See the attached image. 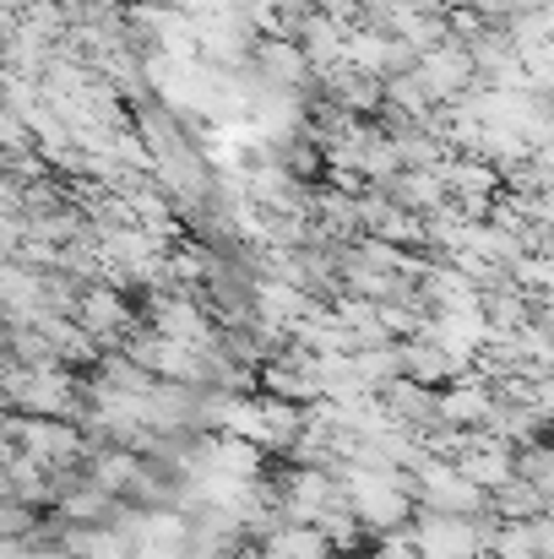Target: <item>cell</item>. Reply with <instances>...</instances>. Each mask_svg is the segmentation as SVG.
Returning <instances> with one entry per match:
<instances>
[{
	"label": "cell",
	"instance_id": "obj_1",
	"mask_svg": "<svg viewBox=\"0 0 554 559\" xmlns=\"http://www.w3.org/2000/svg\"><path fill=\"white\" fill-rule=\"evenodd\" d=\"M408 538H413L419 559H479L484 544H490V527H479L473 516H435V511H424Z\"/></svg>",
	"mask_w": 554,
	"mask_h": 559
},
{
	"label": "cell",
	"instance_id": "obj_2",
	"mask_svg": "<svg viewBox=\"0 0 554 559\" xmlns=\"http://www.w3.org/2000/svg\"><path fill=\"white\" fill-rule=\"evenodd\" d=\"M250 66H256V76H261L267 87H278V93H299V87L316 76V66L305 60V49H299L294 38H256Z\"/></svg>",
	"mask_w": 554,
	"mask_h": 559
},
{
	"label": "cell",
	"instance_id": "obj_3",
	"mask_svg": "<svg viewBox=\"0 0 554 559\" xmlns=\"http://www.w3.org/2000/svg\"><path fill=\"white\" fill-rule=\"evenodd\" d=\"M544 506H550V500H544L528 478H511L506 489L490 495V516H495V522H539Z\"/></svg>",
	"mask_w": 554,
	"mask_h": 559
},
{
	"label": "cell",
	"instance_id": "obj_4",
	"mask_svg": "<svg viewBox=\"0 0 554 559\" xmlns=\"http://www.w3.org/2000/svg\"><path fill=\"white\" fill-rule=\"evenodd\" d=\"M131 5H158V11H185L190 0H131Z\"/></svg>",
	"mask_w": 554,
	"mask_h": 559
}]
</instances>
